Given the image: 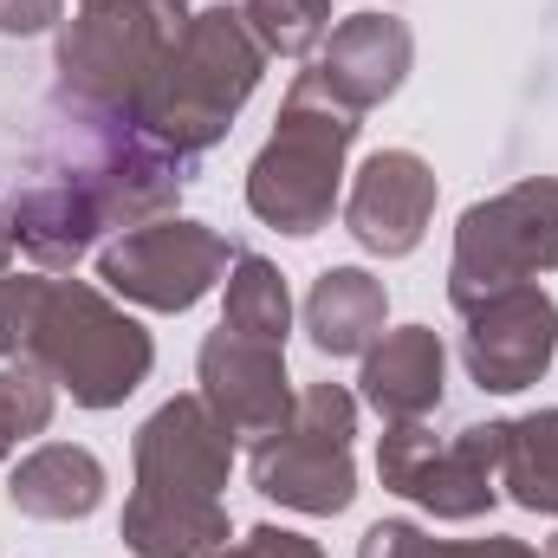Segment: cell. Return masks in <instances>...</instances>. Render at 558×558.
I'll return each instance as SVG.
<instances>
[{
  "mask_svg": "<svg viewBox=\"0 0 558 558\" xmlns=\"http://www.w3.org/2000/svg\"><path fill=\"white\" fill-rule=\"evenodd\" d=\"M189 175L195 162L149 143L131 118L52 98L33 182L7 208L13 247L39 267H78L105 234L162 221L182 202Z\"/></svg>",
  "mask_w": 558,
  "mask_h": 558,
  "instance_id": "6da1fadb",
  "label": "cell"
},
{
  "mask_svg": "<svg viewBox=\"0 0 558 558\" xmlns=\"http://www.w3.org/2000/svg\"><path fill=\"white\" fill-rule=\"evenodd\" d=\"M0 357L33 364L65 390L78 410H118L137 397L156 344L111 292L85 279H46V274H7L0 279Z\"/></svg>",
  "mask_w": 558,
  "mask_h": 558,
  "instance_id": "7a4b0ae2",
  "label": "cell"
},
{
  "mask_svg": "<svg viewBox=\"0 0 558 558\" xmlns=\"http://www.w3.org/2000/svg\"><path fill=\"white\" fill-rule=\"evenodd\" d=\"M137 487L124 500V546L137 558H208L228 546V468L234 435L215 422L202 397H169L137 428Z\"/></svg>",
  "mask_w": 558,
  "mask_h": 558,
  "instance_id": "3957f363",
  "label": "cell"
},
{
  "mask_svg": "<svg viewBox=\"0 0 558 558\" xmlns=\"http://www.w3.org/2000/svg\"><path fill=\"white\" fill-rule=\"evenodd\" d=\"M260 72H267V46L254 39L241 7H202V13H189V26L169 46L162 72L137 98L131 124L149 143H162L169 156L202 162L234 131L241 105L260 92Z\"/></svg>",
  "mask_w": 558,
  "mask_h": 558,
  "instance_id": "277c9868",
  "label": "cell"
},
{
  "mask_svg": "<svg viewBox=\"0 0 558 558\" xmlns=\"http://www.w3.org/2000/svg\"><path fill=\"white\" fill-rule=\"evenodd\" d=\"M357 143V111L331 105L305 72L292 78L286 105H279L274 137L260 143L254 169H247V208L305 241L318 228H331V208H338V189H344V156Z\"/></svg>",
  "mask_w": 558,
  "mask_h": 558,
  "instance_id": "5b68a950",
  "label": "cell"
},
{
  "mask_svg": "<svg viewBox=\"0 0 558 558\" xmlns=\"http://www.w3.org/2000/svg\"><path fill=\"white\" fill-rule=\"evenodd\" d=\"M189 26V0H85L52 46V98L131 118L169 46Z\"/></svg>",
  "mask_w": 558,
  "mask_h": 558,
  "instance_id": "8992f818",
  "label": "cell"
},
{
  "mask_svg": "<svg viewBox=\"0 0 558 558\" xmlns=\"http://www.w3.org/2000/svg\"><path fill=\"white\" fill-rule=\"evenodd\" d=\"M351 435H357V397L344 384H305L286 428L254 441L247 474L267 500L292 507V513H312V520H331L357 500Z\"/></svg>",
  "mask_w": 558,
  "mask_h": 558,
  "instance_id": "52a82bcc",
  "label": "cell"
},
{
  "mask_svg": "<svg viewBox=\"0 0 558 558\" xmlns=\"http://www.w3.org/2000/svg\"><path fill=\"white\" fill-rule=\"evenodd\" d=\"M539 274H558V175H526L487 202H474L454 221V254H448V299L454 312L526 286Z\"/></svg>",
  "mask_w": 558,
  "mask_h": 558,
  "instance_id": "ba28073f",
  "label": "cell"
},
{
  "mask_svg": "<svg viewBox=\"0 0 558 558\" xmlns=\"http://www.w3.org/2000/svg\"><path fill=\"white\" fill-rule=\"evenodd\" d=\"M377 481L435 520H481L500 500V422H461L448 435L397 422L377 441Z\"/></svg>",
  "mask_w": 558,
  "mask_h": 558,
  "instance_id": "9c48e42d",
  "label": "cell"
},
{
  "mask_svg": "<svg viewBox=\"0 0 558 558\" xmlns=\"http://www.w3.org/2000/svg\"><path fill=\"white\" fill-rule=\"evenodd\" d=\"M228 267H234L228 234H215L208 221H182V215L143 221V228L118 234L98 254L105 292L131 299L143 312H189V305H202Z\"/></svg>",
  "mask_w": 558,
  "mask_h": 558,
  "instance_id": "30bf717a",
  "label": "cell"
},
{
  "mask_svg": "<svg viewBox=\"0 0 558 558\" xmlns=\"http://www.w3.org/2000/svg\"><path fill=\"white\" fill-rule=\"evenodd\" d=\"M558 357V299L546 286H507L461 305V364L487 397L533 390Z\"/></svg>",
  "mask_w": 558,
  "mask_h": 558,
  "instance_id": "8fae6325",
  "label": "cell"
},
{
  "mask_svg": "<svg viewBox=\"0 0 558 558\" xmlns=\"http://www.w3.org/2000/svg\"><path fill=\"white\" fill-rule=\"evenodd\" d=\"M195 397L215 410V422L234 435V441H267L274 428H286L299 390L286 377V351L279 344H254L241 331H208L202 338V357H195Z\"/></svg>",
  "mask_w": 558,
  "mask_h": 558,
  "instance_id": "7c38bea8",
  "label": "cell"
},
{
  "mask_svg": "<svg viewBox=\"0 0 558 558\" xmlns=\"http://www.w3.org/2000/svg\"><path fill=\"white\" fill-rule=\"evenodd\" d=\"M410 65H416V33H410V20H397V13H351V20H338V26L325 33V46H318V59L305 65V78H312L331 105H344V111L364 118V111H377L384 98L403 92Z\"/></svg>",
  "mask_w": 558,
  "mask_h": 558,
  "instance_id": "4fadbf2b",
  "label": "cell"
},
{
  "mask_svg": "<svg viewBox=\"0 0 558 558\" xmlns=\"http://www.w3.org/2000/svg\"><path fill=\"white\" fill-rule=\"evenodd\" d=\"M428 215H435V169L416 149H377L357 169L351 202H344L351 241L364 254H384V260L416 254L422 234H428Z\"/></svg>",
  "mask_w": 558,
  "mask_h": 558,
  "instance_id": "5bb4252c",
  "label": "cell"
},
{
  "mask_svg": "<svg viewBox=\"0 0 558 558\" xmlns=\"http://www.w3.org/2000/svg\"><path fill=\"white\" fill-rule=\"evenodd\" d=\"M441 377H448V351H441V331L428 325H403V331H384L371 351H364V403L390 422H422L441 410Z\"/></svg>",
  "mask_w": 558,
  "mask_h": 558,
  "instance_id": "9a60e30c",
  "label": "cell"
},
{
  "mask_svg": "<svg viewBox=\"0 0 558 558\" xmlns=\"http://www.w3.org/2000/svg\"><path fill=\"white\" fill-rule=\"evenodd\" d=\"M105 461L78 441H46L7 474V500L26 520H92L105 507Z\"/></svg>",
  "mask_w": 558,
  "mask_h": 558,
  "instance_id": "2e32d148",
  "label": "cell"
},
{
  "mask_svg": "<svg viewBox=\"0 0 558 558\" xmlns=\"http://www.w3.org/2000/svg\"><path fill=\"white\" fill-rule=\"evenodd\" d=\"M384 279H371L364 267H325L305 292V331L325 357H364L384 338Z\"/></svg>",
  "mask_w": 558,
  "mask_h": 558,
  "instance_id": "e0dca14e",
  "label": "cell"
},
{
  "mask_svg": "<svg viewBox=\"0 0 558 558\" xmlns=\"http://www.w3.org/2000/svg\"><path fill=\"white\" fill-rule=\"evenodd\" d=\"M500 487L526 513L558 520V410L500 422Z\"/></svg>",
  "mask_w": 558,
  "mask_h": 558,
  "instance_id": "ac0fdd59",
  "label": "cell"
},
{
  "mask_svg": "<svg viewBox=\"0 0 558 558\" xmlns=\"http://www.w3.org/2000/svg\"><path fill=\"white\" fill-rule=\"evenodd\" d=\"M228 331L254 338V344H279L286 351V331H292V292L286 274L260 254H234L228 267V312H221Z\"/></svg>",
  "mask_w": 558,
  "mask_h": 558,
  "instance_id": "d6986e66",
  "label": "cell"
},
{
  "mask_svg": "<svg viewBox=\"0 0 558 558\" xmlns=\"http://www.w3.org/2000/svg\"><path fill=\"white\" fill-rule=\"evenodd\" d=\"M241 20L279 59H305L331 33V0H241Z\"/></svg>",
  "mask_w": 558,
  "mask_h": 558,
  "instance_id": "ffe728a7",
  "label": "cell"
},
{
  "mask_svg": "<svg viewBox=\"0 0 558 558\" xmlns=\"http://www.w3.org/2000/svg\"><path fill=\"white\" fill-rule=\"evenodd\" d=\"M357 558H539L526 539H428L410 520H377L364 539H357Z\"/></svg>",
  "mask_w": 558,
  "mask_h": 558,
  "instance_id": "44dd1931",
  "label": "cell"
},
{
  "mask_svg": "<svg viewBox=\"0 0 558 558\" xmlns=\"http://www.w3.org/2000/svg\"><path fill=\"white\" fill-rule=\"evenodd\" d=\"M52 377L46 371H33V364H7L0 371V435L20 448L26 435H39L46 422H52Z\"/></svg>",
  "mask_w": 558,
  "mask_h": 558,
  "instance_id": "7402d4cb",
  "label": "cell"
},
{
  "mask_svg": "<svg viewBox=\"0 0 558 558\" xmlns=\"http://www.w3.org/2000/svg\"><path fill=\"white\" fill-rule=\"evenodd\" d=\"M208 558H325L305 533H286V526H254L247 539H234V546H215Z\"/></svg>",
  "mask_w": 558,
  "mask_h": 558,
  "instance_id": "603a6c76",
  "label": "cell"
},
{
  "mask_svg": "<svg viewBox=\"0 0 558 558\" xmlns=\"http://www.w3.org/2000/svg\"><path fill=\"white\" fill-rule=\"evenodd\" d=\"M59 13H65V0H0V33L7 39H26V33L59 26Z\"/></svg>",
  "mask_w": 558,
  "mask_h": 558,
  "instance_id": "cb8c5ba5",
  "label": "cell"
},
{
  "mask_svg": "<svg viewBox=\"0 0 558 558\" xmlns=\"http://www.w3.org/2000/svg\"><path fill=\"white\" fill-rule=\"evenodd\" d=\"M7 267H13V221L0 215V279H7Z\"/></svg>",
  "mask_w": 558,
  "mask_h": 558,
  "instance_id": "d4e9b609",
  "label": "cell"
},
{
  "mask_svg": "<svg viewBox=\"0 0 558 558\" xmlns=\"http://www.w3.org/2000/svg\"><path fill=\"white\" fill-rule=\"evenodd\" d=\"M7 454H13V441H7V435H0V461H7Z\"/></svg>",
  "mask_w": 558,
  "mask_h": 558,
  "instance_id": "484cf974",
  "label": "cell"
},
{
  "mask_svg": "<svg viewBox=\"0 0 558 558\" xmlns=\"http://www.w3.org/2000/svg\"><path fill=\"white\" fill-rule=\"evenodd\" d=\"M546 558H558V539H553V546H546Z\"/></svg>",
  "mask_w": 558,
  "mask_h": 558,
  "instance_id": "4316f807",
  "label": "cell"
}]
</instances>
